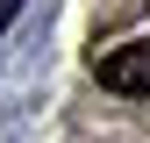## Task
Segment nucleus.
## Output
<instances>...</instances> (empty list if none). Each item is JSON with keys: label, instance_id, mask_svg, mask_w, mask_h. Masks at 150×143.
<instances>
[{"label": "nucleus", "instance_id": "nucleus-2", "mask_svg": "<svg viewBox=\"0 0 150 143\" xmlns=\"http://www.w3.org/2000/svg\"><path fill=\"white\" fill-rule=\"evenodd\" d=\"M22 14V0H0V36H7V22Z\"/></svg>", "mask_w": 150, "mask_h": 143}, {"label": "nucleus", "instance_id": "nucleus-1", "mask_svg": "<svg viewBox=\"0 0 150 143\" xmlns=\"http://www.w3.org/2000/svg\"><path fill=\"white\" fill-rule=\"evenodd\" d=\"M93 79L107 86V93H129V100H150V36L136 43H115L93 57Z\"/></svg>", "mask_w": 150, "mask_h": 143}]
</instances>
